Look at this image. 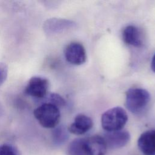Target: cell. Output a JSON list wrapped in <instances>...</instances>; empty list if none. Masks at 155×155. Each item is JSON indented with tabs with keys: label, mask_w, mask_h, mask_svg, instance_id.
Returning <instances> with one entry per match:
<instances>
[{
	"label": "cell",
	"mask_w": 155,
	"mask_h": 155,
	"mask_svg": "<svg viewBox=\"0 0 155 155\" xmlns=\"http://www.w3.org/2000/svg\"><path fill=\"white\" fill-rule=\"evenodd\" d=\"M84 143V138H78L71 141L68 147V155H88Z\"/></svg>",
	"instance_id": "13"
},
{
	"label": "cell",
	"mask_w": 155,
	"mask_h": 155,
	"mask_svg": "<svg viewBox=\"0 0 155 155\" xmlns=\"http://www.w3.org/2000/svg\"><path fill=\"white\" fill-rule=\"evenodd\" d=\"M137 146L143 155H155V130L142 133L137 140Z\"/></svg>",
	"instance_id": "9"
},
{
	"label": "cell",
	"mask_w": 155,
	"mask_h": 155,
	"mask_svg": "<svg viewBox=\"0 0 155 155\" xmlns=\"http://www.w3.org/2000/svg\"><path fill=\"white\" fill-rule=\"evenodd\" d=\"M75 25L74 22L68 19L52 18L45 21L43 25V28L47 34L53 35L60 33L73 28Z\"/></svg>",
	"instance_id": "6"
},
{
	"label": "cell",
	"mask_w": 155,
	"mask_h": 155,
	"mask_svg": "<svg viewBox=\"0 0 155 155\" xmlns=\"http://www.w3.org/2000/svg\"><path fill=\"white\" fill-rule=\"evenodd\" d=\"M92 119L87 115H77L73 123L68 128V131L74 134L81 135L89 131L93 127Z\"/></svg>",
	"instance_id": "10"
},
{
	"label": "cell",
	"mask_w": 155,
	"mask_h": 155,
	"mask_svg": "<svg viewBox=\"0 0 155 155\" xmlns=\"http://www.w3.org/2000/svg\"><path fill=\"white\" fill-rule=\"evenodd\" d=\"M68 129L64 125L57 126L54 128L52 131V140L54 145L57 146L64 144L68 139Z\"/></svg>",
	"instance_id": "12"
},
{
	"label": "cell",
	"mask_w": 155,
	"mask_h": 155,
	"mask_svg": "<svg viewBox=\"0 0 155 155\" xmlns=\"http://www.w3.org/2000/svg\"><path fill=\"white\" fill-rule=\"evenodd\" d=\"M150 101L148 91L140 88H133L126 93L125 105L131 113L138 114L143 111Z\"/></svg>",
	"instance_id": "3"
},
{
	"label": "cell",
	"mask_w": 155,
	"mask_h": 155,
	"mask_svg": "<svg viewBox=\"0 0 155 155\" xmlns=\"http://www.w3.org/2000/svg\"><path fill=\"white\" fill-rule=\"evenodd\" d=\"M0 155H19V153L13 145L4 143L0 145Z\"/></svg>",
	"instance_id": "15"
},
{
	"label": "cell",
	"mask_w": 155,
	"mask_h": 155,
	"mask_svg": "<svg viewBox=\"0 0 155 155\" xmlns=\"http://www.w3.org/2000/svg\"><path fill=\"white\" fill-rule=\"evenodd\" d=\"M43 99L44 101V102L51 104L58 107L59 108V107H62L64 106L65 104V99L61 95L57 93L48 94Z\"/></svg>",
	"instance_id": "14"
},
{
	"label": "cell",
	"mask_w": 155,
	"mask_h": 155,
	"mask_svg": "<svg viewBox=\"0 0 155 155\" xmlns=\"http://www.w3.org/2000/svg\"><path fill=\"white\" fill-rule=\"evenodd\" d=\"M128 120L127 112L120 107L111 108L104 112L101 117V125L107 132L121 130Z\"/></svg>",
	"instance_id": "2"
},
{
	"label": "cell",
	"mask_w": 155,
	"mask_h": 155,
	"mask_svg": "<svg viewBox=\"0 0 155 155\" xmlns=\"http://www.w3.org/2000/svg\"><path fill=\"white\" fill-rule=\"evenodd\" d=\"M124 42L134 47H140L142 45V35L139 29L134 25H128L124 28L122 32Z\"/></svg>",
	"instance_id": "11"
},
{
	"label": "cell",
	"mask_w": 155,
	"mask_h": 155,
	"mask_svg": "<svg viewBox=\"0 0 155 155\" xmlns=\"http://www.w3.org/2000/svg\"><path fill=\"white\" fill-rule=\"evenodd\" d=\"M103 137L107 147L117 149L125 147L130 142V134L127 131L119 130L107 132Z\"/></svg>",
	"instance_id": "7"
},
{
	"label": "cell",
	"mask_w": 155,
	"mask_h": 155,
	"mask_svg": "<svg viewBox=\"0 0 155 155\" xmlns=\"http://www.w3.org/2000/svg\"><path fill=\"white\" fill-rule=\"evenodd\" d=\"M48 88L49 81L47 78L35 76L28 80L24 92L26 95L42 100L48 94Z\"/></svg>",
	"instance_id": "4"
},
{
	"label": "cell",
	"mask_w": 155,
	"mask_h": 155,
	"mask_svg": "<svg viewBox=\"0 0 155 155\" xmlns=\"http://www.w3.org/2000/svg\"><path fill=\"white\" fill-rule=\"evenodd\" d=\"M151 70L155 73V54H154V56L152 58L151 63Z\"/></svg>",
	"instance_id": "17"
},
{
	"label": "cell",
	"mask_w": 155,
	"mask_h": 155,
	"mask_svg": "<svg viewBox=\"0 0 155 155\" xmlns=\"http://www.w3.org/2000/svg\"><path fill=\"white\" fill-rule=\"evenodd\" d=\"M64 56L69 63L79 65L86 61V52L84 46L78 42H71L64 50Z\"/></svg>",
	"instance_id": "5"
},
{
	"label": "cell",
	"mask_w": 155,
	"mask_h": 155,
	"mask_svg": "<svg viewBox=\"0 0 155 155\" xmlns=\"http://www.w3.org/2000/svg\"><path fill=\"white\" fill-rule=\"evenodd\" d=\"M84 148L88 155H105L107 147L103 137L94 135L84 139Z\"/></svg>",
	"instance_id": "8"
},
{
	"label": "cell",
	"mask_w": 155,
	"mask_h": 155,
	"mask_svg": "<svg viewBox=\"0 0 155 155\" xmlns=\"http://www.w3.org/2000/svg\"><path fill=\"white\" fill-rule=\"evenodd\" d=\"M8 76V66L4 62H0V86L5 81Z\"/></svg>",
	"instance_id": "16"
},
{
	"label": "cell",
	"mask_w": 155,
	"mask_h": 155,
	"mask_svg": "<svg viewBox=\"0 0 155 155\" xmlns=\"http://www.w3.org/2000/svg\"><path fill=\"white\" fill-rule=\"evenodd\" d=\"M33 115L39 124L45 128H54L58 126L61 113L59 108L49 103H42L33 111Z\"/></svg>",
	"instance_id": "1"
}]
</instances>
